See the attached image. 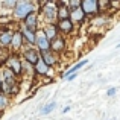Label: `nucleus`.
Returning a JSON list of instances; mask_svg holds the SVG:
<instances>
[{"instance_id":"nucleus-16","label":"nucleus","mask_w":120,"mask_h":120,"mask_svg":"<svg viewBox=\"0 0 120 120\" xmlns=\"http://www.w3.org/2000/svg\"><path fill=\"white\" fill-rule=\"evenodd\" d=\"M87 62H88V59H82V61H79L78 64H75L71 68H68V70L65 71V73L62 75V76H64V78H67V76H70V75H75V73H78V70H81V68L84 67V65H87Z\"/></svg>"},{"instance_id":"nucleus-23","label":"nucleus","mask_w":120,"mask_h":120,"mask_svg":"<svg viewBox=\"0 0 120 120\" xmlns=\"http://www.w3.org/2000/svg\"><path fill=\"white\" fill-rule=\"evenodd\" d=\"M97 3H99V12L100 11H105V9H108L109 8V2L108 0H97Z\"/></svg>"},{"instance_id":"nucleus-3","label":"nucleus","mask_w":120,"mask_h":120,"mask_svg":"<svg viewBox=\"0 0 120 120\" xmlns=\"http://www.w3.org/2000/svg\"><path fill=\"white\" fill-rule=\"evenodd\" d=\"M41 12L46 17L47 23L55 24V20H56V3L55 2H46L41 6Z\"/></svg>"},{"instance_id":"nucleus-10","label":"nucleus","mask_w":120,"mask_h":120,"mask_svg":"<svg viewBox=\"0 0 120 120\" xmlns=\"http://www.w3.org/2000/svg\"><path fill=\"white\" fill-rule=\"evenodd\" d=\"M38 35H37L35 38V44L38 46L40 52H47V50H50V41L46 38V35L43 34V30H38Z\"/></svg>"},{"instance_id":"nucleus-2","label":"nucleus","mask_w":120,"mask_h":120,"mask_svg":"<svg viewBox=\"0 0 120 120\" xmlns=\"http://www.w3.org/2000/svg\"><path fill=\"white\" fill-rule=\"evenodd\" d=\"M6 65H8V70L11 71L14 76H20L23 73V64H21V59L18 58V55H11L6 61Z\"/></svg>"},{"instance_id":"nucleus-12","label":"nucleus","mask_w":120,"mask_h":120,"mask_svg":"<svg viewBox=\"0 0 120 120\" xmlns=\"http://www.w3.org/2000/svg\"><path fill=\"white\" fill-rule=\"evenodd\" d=\"M12 34H14V30H11V29H3L2 32H0V44H2L3 49H8V47L11 46Z\"/></svg>"},{"instance_id":"nucleus-14","label":"nucleus","mask_w":120,"mask_h":120,"mask_svg":"<svg viewBox=\"0 0 120 120\" xmlns=\"http://www.w3.org/2000/svg\"><path fill=\"white\" fill-rule=\"evenodd\" d=\"M68 20L73 23V21H76V23H82V21L85 20V14L82 12L81 8L75 9V11H70V17H68Z\"/></svg>"},{"instance_id":"nucleus-8","label":"nucleus","mask_w":120,"mask_h":120,"mask_svg":"<svg viewBox=\"0 0 120 120\" xmlns=\"http://www.w3.org/2000/svg\"><path fill=\"white\" fill-rule=\"evenodd\" d=\"M56 26V30H59L61 34H64V35H70L71 32H73V23H71L70 20H58L55 23Z\"/></svg>"},{"instance_id":"nucleus-5","label":"nucleus","mask_w":120,"mask_h":120,"mask_svg":"<svg viewBox=\"0 0 120 120\" xmlns=\"http://www.w3.org/2000/svg\"><path fill=\"white\" fill-rule=\"evenodd\" d=\"M23 59L27 62L29 65H35L37 62L40 61V52L38 50H35L34 47H30V49H26L23 52Z\"/></svg>"},{"instance_id":"nucleus-20","label":"nucleus","mask_w":120,"mask_h":120,"mask_svg":"<svg viewBox=\"0 0 120 120\" xmlns=\"http://www.w3.org/2000/svg\"><path fill=\"white\" fill-rule=\"evenodd\" d=\"M55 108H56V103L55 102H50V103H47L46 106H43L41 112H43V114H49V112H52Z\"/></svg>"},{"instance_id":"nucleus-22","label":"nucleus","mask_w":120,"mask_h":120,"mask_svg":"<svg viewBox=\"0 0 120 120\" xmlns=\"http://www.w3.org/2000/svg\"><path fill=\"white\" fill-rule=\"evenodd\" d=\"M79 6H81L79 0H71V2H67V8L70 9V11H75V9H78Z\"/></svg>"},{"instance_id":"nucleus-9","label":"nucleus","mask_w":120,"mask_h":120,"mask_svg":"<svg viewBox=\"0 0 120 120\" xmlns=\"http://www.w3.org/2000/svg\"><path fill=\"white\" fill-rule=\"evenodd\" d=\"M40 58L49 68L53 67V65H56V62H58V56L53 52H50V50H47V52H40Z\"/></svg>"},{"instance_id":"nucleus-21","label":"nucleus","mask_w":120,"mask_h":120,"mask_svg":"<svg viewBox=\"0 0 120 120\" xmlns=\"http://www.w3.org/2000/svg\"><path fill=\"white\" fill-rule=\"evenodd\" d=\"M6 106H8V97H6L5 94L0 91V112H2Z\"/></svg>"},{"instance_id":"nucleus-18","label":"nucleus","mask_w":120,"mask_h":120,"mask_svg":"<svg viewBox=\"0 0 120 120\" xmlns=\"http://www.w3.org/2000/svg\"><path fill=\"white\" fill-rule=\"evenodd\" d=\"M34 67H35L34 70H35V73H37V75H47V73H49V67H47V65L44 64L43 61H41V58H40V61L37 62Z\"/></svg>"},{"instance_id":"nucleus-17","label":"nucleus","mask_w":120,"mask_h":120,"mask_svg":"<svg viewBox=\"0 0 120 120\" xmlns=\"http://www.w3.org/2000/svg\"><path fill=\"white\" fill-rule=\"evenodd\" d=\"M21 35H23V40H27V43L29 44H35V38H37V32H30V30L27 29H20Z\"/></svg>"},{"instance_id":"nucleus-7","label":"nucleus","mask_w":120,"mask_h":120,"mask_svg":"<svg viewBox=\"0 0 120 120\" xmlns=\"http://www.w3.org/2000/svg\"><path fill=\"white\" fill-rule=\"evenodd\" d=\"M56 3V18L67 20L70 17V9L67 8V2H55Z\"/></svg>"},{"instance_id":"nucleus-29","label":"nucleus","mask_w":120,"mask_h":120,"mask_svg":"<svg viewBox=\"0 0 120 120\" xmlns=\"http://www.w3.org/2000/svg\"><path fill=\"white\" fill-rule=\"evenodd\" d=\"M109 120H116V119H109Z\"/></svg>"},{"instance_id":"nucleus-28","label":"nucleus","mask_w":120,"mask_h":120,"mask_svg":"<svg viewBox=\"0 0 120 120\" xmlns=\"http://www.w3.org/2000/svg\"><path fill=\"white\" fill-rule=\"evenodd\" d=\"M0 90H2V73H0Z\"/></svg>"},{"instance_id":"nucleus-15","label":"nucleus","mask_w":120,"mask_h":120,"mask_svg":"<svg viewBox=\"0 0 120 120\" xmlns=\"http://www.w3.org/2000/svg\"><path fill=\"white\" fill-rule=\"evenodd\" d=\"M58 30H56V26L55 24H47L46 27H44V30H43V34L46 35V38L49 40V41H52V40H55L56 37H58Z\"/></svg>"},{"instance_id":"nucleus-26","label":"nucleus","mask_w":120,"mask_h":120,"mask_svg":"<svg viewBox=\"0 0 120 120\" xmlns=\"http://www.w3.org/2000/svg\"><path fill=\"white\" fill-rule=\"evenodd\" d=\"M9 17H0V23H8Z\"/></svg>"},{"instance_id":"nucleus-30","label":"nucleus","mask_w":120,"mask_h":120,"mask_svg":"<svg viewBox=\"0 0 120 120\" xmlns=\"http://www.w3.org/2000/svg\"><path fill=\"white\" fill-rule=\"evenodd\" d=\"M117 47H120V44H117Z\"/></svg>"},{"instance_id":"nucleus-27","label":"nucleus","mask_w":120,"mask_h":120,"mask_svg":"<svg viewBox=\"0 0 120 120\" xmlns=\"http://www.w3.org/2000/svg\"><path fill=\"white\" fill-rule=\"evenodd\" d=\"M68 111H70V105H68V106H65V108L62 109V112H68Z\"/></svg>"},{"instance_id":"nucleus-1","label":"nucleus","mask_w":120,"mask_h":120,"mask_svg":"<svg viewBox=\"0 0 120 120\" xmlns=\"http://www.w3.org/2000/svg\"><path fill=\"white\" fill-rule=\"evenodd\" d=\"M35 12V3L32 2H17L14 8V17L18 20H24L29 14Z\"/></svg>"},{"instance_id":"nucleus-19","label":"nucleus","mask_w":120,"mask_h":120,"mask_svg":"<svg viewBox=\"0 0 120 120\" xmlns=\"http://www.w3.org/2000/svg\"><path fill=\"white\" fill-rule=\"evenodd\" d=\"M9 50L8 49H3V47H0V64H5L6 61H8L9 58Z\"/></svg>"},{"instance_id":"nucleus-13","label":"nucleus","mask_w":120,"mask_h":120,"mask_svg":"<svg viewBox=\"0 0 120 120\" xmlns=\"http://www.w3.org/2000/svg\"><path fill=\"white\" fill-rule=\"evenodd\" d=\"M23 46V35H21L20 30H14V34H12V40H11V46L14 50H18L20 47Z\"/></svg>"},{"instance_id":"nucleus-6","label":"nucleus","mask_w":120,"mask_h":120,"mask_svg":"<svg viewBox=\"0 0 120 120\" xmlns=\"http://www.w3.org/2000/svg\"><path fill=\"white\" fill-rule=\"evenodd\" d=\"M23 24H24V29L30 30V32H37V27H38V17H37L35 12L29 14L26 18L23 20Z\"/></svg>"},{"instance_id":"nucleus-11","label":"nucleus","mask_w":120,"mask_h":120,"mask_svg":"<svg viewBox=\"0 0 120 120\" xmlns=\"http://www.w3.org/2000/svg\"><path fill=\"white\" fill-rule=\"evenodd\" d=\"M64 49H65V40L62 37H56L55 40L50 41V52H53L55 55L56 53H61Z\"/></svg>"},{"instance_id":"nucleus-25","label":"nucleus","mask_w":120,"mask_h":120,"mask_svg":"<svg viewBox=\"0 0 120 120\" xmlns=\"http://www.w3.org/2000/svg\"><path fill=\"white\" fill-rule=\"evenodd\" d=\"M116 91H117V90H116V88H109V90L106 91V96L112 97V96H114V94H116Z\"/></svg>"},{"instance_id":"nucleus-24","label":"nucleus","mask_w":120,"mask_h":120,"mask_svg":"<svg viewBox=\"0 0 120 120\" xmlns=\"http://www.w3.org/2000/svg\"><path fill=\"white\" fill-rule=\"evenodd\" d=\"M15 5H17V2H2V6H9V8L14 9Z\"/></svg>"},{"instance_id":"nucleus-4","label":"nucleus","mask_w":120,"mask_h":120,"mask_svg":"<svg viewBox=\"0 0 120 120\" xmlns=\"http://www.w3.org/2000/svg\"><path fill=\"white\" fill-rule=\"evenodd\" d=\"M79 8L85 15H94L99 12V3L97 0H82Z\"/></svg>"}]
</instances>
